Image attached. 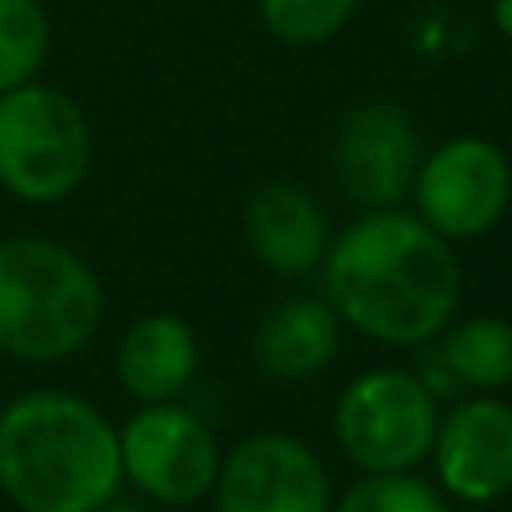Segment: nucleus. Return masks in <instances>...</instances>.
<instances>
[{
  "mask_svg": "<svg viewBox=\"0 0 512 512\" xmlns=\"http://www.w3.org/2000/svg\"><path fill=\"white\" fill-rule=\"evenodd\" d=\"M216 512H328L332 484L320 456L284 432H256L220 456Z\"/></svg>",
  "mask_w": 512,
  "mask_h": 512,
  "instance_id": "obj_8",
  "label": "nucleus"
},
{
  "mask_svg": "<svg viewBox=\"0 0 512 512\" xmlns=\"http://www.w3.org/2000/svg\"><path fill=\"white\" fill-rule=\"evenodd\" d=\"M320 264L332 312L376 344H428L456 316V252L420 216L368 208L328 244Z\"/></svg>",
  "mask_w": 512,
  "mask_h": 512,
  "instance_id": "obj_1",
  "label": "nucleus"
},
{
  "mask_svg": "<svg viewBox=\"0 0 512 512\" xmlns=\"http://www.w3.org/2000/svg\"><path fill=\"white\" fill-rule=\"evenodd\" d=\"M440 364L448 376L476 392H496L512 384V324L500 316H472L444 332Z\"/></svg>",
  "mask_w": 512,
  "mask_h": 512,
  "instance_id": "obj_14",
  "label": "nucleus"
},
{
  "mask_svg": "<svg viewBox=\"0 0 512 512\" xmlns=\"http://www.w3.org/2000/svg\"><path fill=\"white\" fill-rule=\"evenodd\" d=\"M92 164V132L72 96L28 80L0 92V188L24 204L72 196Z\"/></svg>",
  "mask_w": 512,
  "mask_h": 512,
  "instance_id": "obj_4",
  "label": "nucleus"
},
{
  "mask_svg": "<svg viewBox=\"0 0 512 512\" xmlns=\"http://www.w3.org/2000/svg\"><path fill=\"white\" fill-rule=\"evenodd\" d=\"M104 320L96 268L52 236H0V352L24 364L76 356Z\"/></svg>",
  "mask_w": 512,
  "mask_h": 512,
  "instance_id": "obj_3",
  "label": "nucleus"
},
{
  "mask_svg": "<svg viewBox=\"0 0 512 512\" xmlns=\"http://www.w3.org/2000/svg\"><path fill=\"white\" fill-rule=\"evenodd\" d=\"M96 512H148V508L136 504V500H120V496H112V500H104Z\"/></svg>",
  "mask_w": 512,
  "mask_h": 512,
  "instance_id": "obj_19",
  "label": "nucleus"
},
{
  "mask_svg": "<svg viewBox=\"0 0 512 512\" xmlns=\"http://www.w3.org/2000/svg\"><path fill=\"white\" fill-rule=\"evenodd\" d=\"M440 488L460 504H492L512 492V404L480 392L440 416L432 436Z\"/></svg>",
  "mask_w": 512,
  "mask_h": 512,
  "instance_id": "obj_9",
  "label": "nucleus"
},
{
  "mask_svg": "<svg viewBox=\"0 0 512 512\" xmlns=\"http://www.w3.org/2000/svg\"><path fill=\"white\" fill-rule=\"evenodd\" d=\"M244 236L252 256L276 276H304L328 252V220L320 204L288 180L260 184L244 204Z\"/></svg>",
  "mask_w": 512,
  "mask_h": 512,
  "instance_id": "obj_11",
  "label": "nucleus"
},
{
  "mask_svg": "<svg viewBox=\"0 0 512 512\" xmlns=\"http://www.w3.org/2000/svg\"><path fill=\"white\" fill-rule=\"evenodd\" d=\"M328 512H448V504L416 472H364Z\"/></svg>",
  "mask_w": 512,
  "mask_h": 512,
  "instance_id": "obj_16",
  "label": "nucleus"
},
{
  "mask_svg": "<svg viewBox=\"0 0 512 512\" xmlns=\"http://www.w3.org/2000/svg\"><path fill=\"white\" fill-rule=\"evenodd\" d=\"M360 0H260L264 28L296 48L332 40L356 12Z\"/></svg>",
  "mask_w": 512,
  "mask_h": 512,
  "instance_id": "obj_17",
  "label": "nucleus"
},
{
  "mask_svg": "<svg viewBox=\"0 0 512 512\" xmlns=\"http://www.w3.org/2000/svg\"><path fill=\"white\" fill-rule=\"evenodd\" d=\"M412 196L416 216L448 244L476 240L512 204V164L484 136H452L416 164Z\"/></svg>",
  "mask_w": 512,
  "mask_h": 512,
  "instance_id": "obj_7",
  "label": "nucleus"
},
{
  "mask_svg": "<svg viewBox=\"0 0 512 512\" xmlns=\"http://www.w3.org/2000/svg\"><path fill=\"white\" fill-rule=\"evenodd\" d=\"M120 484V436L92 400L32 388L0 408V492L16 512H96Z\"/></svg>",
  "mask_w": 512,
  "mask_h": 512,
  "instance_id": "obj_2",
  "label": "nucleus"
},
{
  "mask_svg": "<svg viewBox=\"0 0 512 512\" xmlns=\"http://www.w3.org/2000/svg\"><path fill=\"white\" fill-rule=\"evenodd\" d=\"M492 20H496V28L512 40V0H496V4H492Z\"/></svg>",
  "mask_w": 512,
  "mask_h": 512,
  "instance_id": "obj_18",
  "label": "nucleus"
},
{
  "mask_svg": "<svg viewBox=\"0 0 512 512\" xmlns=\"http://www.w3.org/2000/svg\"><path fill=\"white\" fill-rule=\"evenodd\" d=\"M52 48V24L40 0H0V92L40 76Z\"/></svg>",
  "mask_w": 512,
  "mask_h": 512,
  "instance_id": "obj_15",
  "label": "nucleus"
},
{
  "mask_svg": "<svg viewBox=\"0 0 512 512\" xmlns=\"http://www.w3.org/2000/svg\"><path fill=\"white\" fill-rule=\"evenodd\" d=\"M340 188L364 208H392L412 192L420 136L396 104H364L344 116L332 148Z\"/></svg>",
  "mask_w": 512,
  "mask_h": 512,
  "instance_id": "obj_10",
  "label": "nucleus"
},
{
  "mask_svg": "<svg viewBox=\"0 0 512 512\" xmlns=\"http://www.w3.org/2000/svg\"><path fill=\"white\" fill-rule=\"evenodd\" d=\"M440 424L432 388L404 368H368L336 400L332 436L360 472H416Z\"/></svg>",
  "mask_w": 512,
  "mask_h": 512,
  "instance_id": "obj_5",
  "label": "nucleus"
},
{
  "mask_svg": "<svg viewBox=\"0 0 512 512\" xmlns=\"http://www.w3.org/2000/svg\"><path fill=\"white\" fill-rule=\"evenodd\" d=\"M116 436L120 472L140 496L184 508L212 492L220 472V444L208 424L176 400L140 404L124 428H116Z\"/></svg>",
  "mask_w": 512,
  "mask_h": 512,
  "instance_id": "obj_6",
  "label": "nucleus"
},
{
  "mask_svg": "<svg viewBox=\"0 0 512 512\" xmlns=\"http://www.w3.org/2000/svg\"><path fill=\"white\" fill-rule=\"evenodd\" d=\"M340 348V316L328 300L288 296L264 312L256 328V360L276 380L316 376Z\"/></svg>",
  "mask_w": 512,
  "mask_h": 512,
  "instance_id": "obj_13",
  "label": "nucleus"
},
{
  "mask_svg": "<svg viewBox=\"0 0 512 512\" xmlns=\"http://www.w3.org/2000/svg\"><path fill=\"white\" fill-rule=\"evenodd\" d=\"M196 332L176 312L132 320L116 344V380L136 404L176 400L196 376Z\"/></svg>",
  "mask_w": 512,
  "mask_h": 512,
  "instance_id": "obj_12",
  "label": "nucleus"
}]
</instances>
